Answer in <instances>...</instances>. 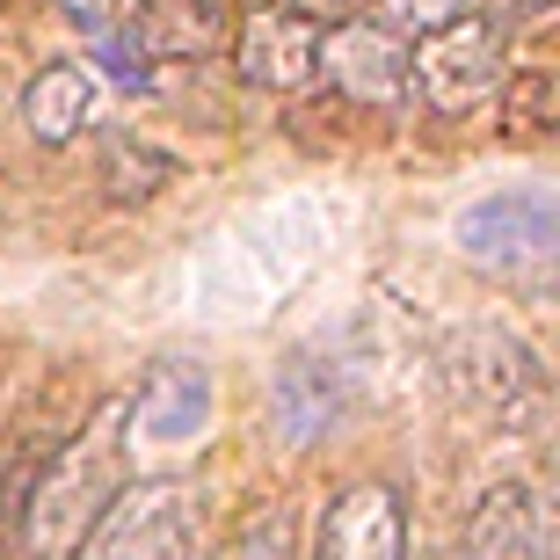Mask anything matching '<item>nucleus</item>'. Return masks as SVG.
I'll return each instance as SVG.
<instances>
[{
  "mask_svg": "<svg viewBox=\"0 0 560 560\" xmlns=\"http://www.w3.org/2000/svg\"><path fill=\"white\" fill-rule=\"evenodd\" d=\"M59 8L81 22L88 37H95V30H109V15H117V0H59Z\"/></svg>",
  "mask_w": 560,
  "mask_h": 560,
  "instance_id": "nucleus-19",
  "label": "nucleus"
},
{
  "mask_svg": "<svg viewBox=\"0 0 560 560\" xmlns=\"http://www.w3.org/2000/svg\"><path fill=\"white\" fill-rule=\"evenodd\" d=\"M436 386H444L466 416L517 422L524 408L546 394V372H539V350H532L517 328H502V320H458V328H444V342H436Z\"/></svg>",
  "mask_w": 560,
  "mask_h": 560,
  "instance_id": "nucleus-3",
  "label": "nucleus"
},
{
  "mask_svg": "<svg viewBox=\"0 0 560 560\" xmlns=\"http://www.w3.org/2000/svg\"><path fill=\"white\" fill-rule=\"evenodd\" d=\"M313 560H408V502L394 480H350L320 510Z\"/></svg>",
  "mask_w": 560,
  "mask_h": 560,
  "instance_id": "nucleus-7",
  "label": "nucleus"
},
{
  "mask_svg": "<svg viewBox=\"0 0 560 560\" xmlns=\"http://www.w3.org/2000/svg\"><path fill=\"white\" fill-rule=\"evenodd\" d=\"M205 524L211 502L197 480H125L73 560H205Z\"/></svg>",
  "mask_w": 560,
  "mask_h": 560,
  "instance_id": "nucleus-2",
  "label": "nucleus"
},
{
  "mask_svg": "<svg viewBox=\"0 0 560 560\" xmlns=\"http://www.w3.org/2000/svg\"><path fill=\"white\" fill-rule=\"evenodd\" d=\"M313 73H328V88L357 109H394L408 95V37L372 15L335 22L313 44Z\"/></svg>",
  "mask_w": 560,
  "mask_h": 560,
  "instance_id": "nucleus-6",
  "label": "nucleus"
},
{
  "mask_svg": "<svg viewBox=\"0 0 560 560\" xmlns=\"http://www.w3.org/2000/svg\"><path fill=\"white\" fill-rule=\"evenodd\" d=\"M117 495H125V430L117 416H103L30 480V510H22L30 553H73Z\"/></svg>",
  "mask_w": 560,
  "mask_h": 560,
  "instance_id": "nucleus-1",
  "label": "nucleus"
},
{
  "mask_svg": "<svg viewBox=\"0 0 560 560\" xmlns=\"http://www.w3.org/2000/svg\"><path fill=\"white\" fill-rule=\"evenodd\" d=\"M270 416L284 444H320L350 416V364L335 350H291L270 378Z\"/></svg>",
  "mask_w": 560,
  "mask_h": 560,
  "instance_id": "nucleus-8",
  "label": "nucleus"
},
{
  "mask_svg": "<svg viewBox=\"0 0 560 560\" xmlns=\"http://www.w3.org/2000/svg\"><path fill=\"white\" fill-rule=\"evenodd\" d=\"M277 8H291V15H299V22H313V30H335V22L372 15L378 0H277Z\"/></svg>",
  "mask_w": 560,
  "mask_h": 560,
  "instance_id": "nucleus-18",
  "label": "nucleus"
},
{
  "mask_svg": "<svg viewBox=\"0 0 560 560\" xmlns=\"http://www.w3.org/2000/svg\"><path fill=\"white\" fill-rule=\"evenodd\" d=\"M502 73H510V30L495 15L444 22L408 51V88L430 103V117H466V109L495 103Z\"/></svg>",
  "mask_w": 560,
  "mask_h": 560,
  "instance_id": "nucleus-5",
  "label": "nucleus"
},
{
  "mask_svg": "<svg viewBox=\"0 0 560 560\" xmlns=\"http://www.w3.org/2000/svg\"><path fill=\"white\" fill-rule=\"evenodd\" d=\"M466 560H560V517L546 488H532V480L488 488L466 524Z\"/></svg>",
  "mask_w": 560,
  "mask_h": 560,
  "instance_id": "nucleus-9",
  "label": "nucleus"
},
{
  "mask_svg": "<svg viewBox=\"0 0 560 560\" xmlns=\"http://www.w3.org/2000/svg\"><path fill=\"white\" fill-rule=\"evenodd\" d=\"M88 117H95V73L73 59L44 66V73H30V88H22V125H30V139L37 145H73L88 131Z\"/></svg>",
  "mask_w": 560,
  "mask_h": 560,
  "instance_id": "nucleus-13",
  "label": "nucleus"
},
{
  "mask_svg": "<svg viewBox=\"0 0 560 560\" xmlns=\"http://www.w3.org/2000/svg\"><path fill=\"white\" fill-rule=\"evenodd\" d=\"M125 44L139 66H197L226 44L219 0H131Z\"/></svg>",
  "mask_w": 560,
  "mask_h": 560,
  "instance_id": "nucleus-11",
  "label": "nucleus"
},
{
  "mask_svg": "<svg viewBox=\"0 0 560 560\" xmlns=\"http://www.w3.org/2000/svg\"><path fill=\"white\" fill-rule=\"evenodd\" d=\"M458 248L466 262L502 284H539L553 270L560 255V205L553 189L524 183V189H495V197H480V205L458 211Z\"/></svg>",
  "mask_w": 560,
  "mask_h": 560,
  "instance_id": "nucleus-4",
  "label": "nucleus"
},
{
  "mask_svg": "<svg viewBox=\"0 0 560 560\" xmlns=\"http://www.w3.org/2000/svg\"><path fill=\"white\" fill-rule=\"evenodd\" d=\"M205 560H299V524H291L284 502H270V510H255L248 524H233V539Z\"/></svg>",
  "mask_w": 560,
  "mask_h": 560,
  "instance_id": "nucleus-16",
  "label": "nucleus"
},
{
  "mask_svg": "<svg viewBox=\"0 0 560 560\" xmlns=\"http://www.w3.org/2000/svg\"><path fill=\"white\" fill-rule=\"evenodd\" d=\"M422 560H452V553H422Z\"/></svg>",
  "mask_w": 560,
  "mask_h": 560,
  "instance_id": "nucleus-20",
  "label": "nucleus"
},
{
  "mask_svg": "<svg viewBox=\"0 0 560 560\" xmlns=\"http://www.w3.org/2000/svg\"><path fill=\"white\" fill-rule=\"evenodd\" d=\"M313 44H320V30L270 0V8H248V15H241V30H233V66H241L248 88L299 95V88L313 81Z\"/></svg>",
  "mask_w": 560,
  "mask_h": 560,
  "instance_id": "nucleus-10",
  "label": "nucleus"
},
{
  "mask_svg": "<svg viewBox=\"0 0 560 560\" xmlns=\"http://www.w3.org/2000/svg\"><path fill=\"white\" fill-rule=\"evenodd\" d=\"M502 103V131L510 139H546V131H560V88L546 66H510L495 88Z\"/></svg>",
  "mask_w": 560,
  "mask_h": 560,
  "instance_id": "nucleus-15",
  "label": "nucleus"
},
{
  "mask_svg": "<svg viewBox=\"0 0 560 560\" xmlns=\"http://www.w3.org/2000/svg\"><path fill=\"white\" fill-rule=\"evenodd\" d=\"M205 422H211V372L205 364H189V357L153 364V378L131 400V430L153 436V444H189Z\"/></svg>",
  "mask_w": 560,
  "mask_h": 560,
  "instance_id": "nucleus-12",
  "label": "nucleus"
},
{
  "mask_svg": "<svg viewBox=\"0 0 560 560\" xmlns=\"http://www.w3.org/2000/svg\"><path fill=\"white\" fill-rule=\"evenodd\" d=\"M466 15H488V0H386V30H400V37H430Z\"/></svg>",
  "mask_w": 560,
  "mask_h": 560,
  "instance_id": "nucleus-17",
  "label": "nucleus"
},
{
  "mask_svg": "<svg viewBox=\"0 0 560 560\" xmlns=\"http://www.w3.org/2000/svg\"><path fill=\"white\" fill-rule=\"evenodd\" d=\"M167 183H175V161H167V153H153V145L131 139V131H109L103 139V189L117 205H145V197H161Z\"/></svg>",
  "mask_w": 560,
  "mask_h": 560,
  "instance_id": "nucleus-14",
  "label": "nucleus"
}]
</instances>
